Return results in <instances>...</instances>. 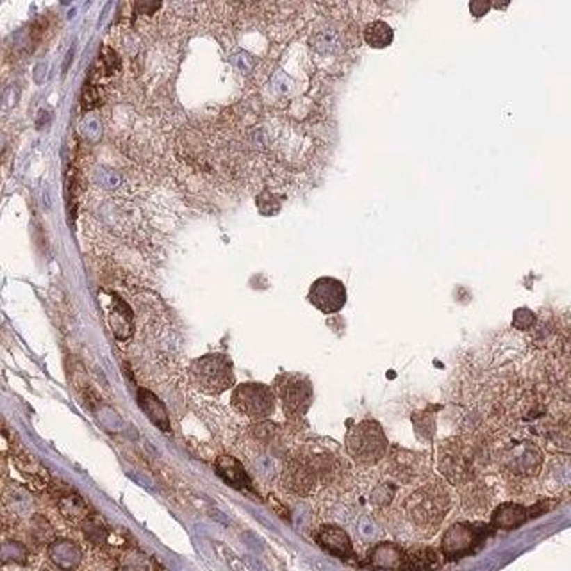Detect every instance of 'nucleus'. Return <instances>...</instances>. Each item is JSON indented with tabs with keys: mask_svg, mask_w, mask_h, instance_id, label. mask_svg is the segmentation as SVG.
Here are the masks:
<instances>
[{
	"mask_svg": "<svg viewBox=\"0 0 571 571\" xmlns=\"http://www.w3.org/2000/svg\"><path fill=\"white\" fill-rule=\"evenodd\" d=\"M395 33L391 29V25L383 20H375L366 25L364 29V42L371 49H386L393 43Z\"/></svg>",
	"mask_w": 571,
	"mask_h": 571,
	"instance_id": "20",
	"label": "nucleus"
},
{
	"mask_svg": "<svg viewBox=\"0 0 571 571\" xmlns=\"http://www.w3.org/2000/svg\"><path fill=\"white\" fill-rule=\"evenodd\" d=\"M488 460V450L478 441L456 436L437 444V469L448 484L457 488H463L468 482L481 477Z\"/></svg>",
	"mask_w": 571,
	"mask_h": 571,
	"instance_id": "1",
	"label": "nucleus"
},
{
	"mask_svg": "<svg viewBox=\"0 0 571 571\" xmlns=\"http://www.w3.org/2000/svg\"><path fill=\"white\" fill-rule=\"evenodd\" d=\"M214 469L218 473L220 477L227 482L229 485L236 489H252V482L248 478L247 472L243 468V465L239 463L236 457L230 456H222L216 459V465H214Z\"/></svg>",
	"mask_w": 571,
	"mask_h": 571,
	"instance_id": "16",
	"label": "nucleus"
},
{
	"mask_svg": "<svg viewBox=\"0 0 571 571\" xmlns=\"http://www.w3.org/2000/svg\"><path fill=\"white\" fill-rule=\"evenodd\" d=\"M25 548L18 542H4L0 545V563H24Z\"/></svg>",
	"mask_w": 571,
	"mask_h": 571,
	"instance_id": "24",
	"label": "nucleus"
},
{
	"mask_svg": "<svg viewBox=\"0 0 571 571\" xmlns=\"http://www.w3.org/2000/svg\"><path fill=\"white\" fill-rule=\"evenodd\" d=\"M273 393L282 403L284 415L293 421H298L307 415V411L311 409L312 399H314L311 380L298 373L279 375L275 378Z\"/></svg>",
	"mask_w": 571,
	"mask_h": 571,
	"instance_id": "6",
	"label": "nucleus"
},
{
	"mask_svg": "<svg viewBox=\"0 0 571 571\" xmlns=\"http://www.w3.org/2000/svg\"><path fill=\"white\" fill-rule=\"evenodd\" d=\"M498 468L509 481L523 482L538 477L545 463L541 448L530 441L509 443L498 450Z\"/></svg>",
	"mask_w": 571,
	"mask_h": 571,
	"instance_id": "5",
	"label": "nucleus"
},
{
	"mask_svg": "<svg viewBox=\"0 0 571 571\" xmlns=\"http://www.w3.org/2000/svg\"><path fill=\"white\" fill-rule=\"evenodd\" d=\"M489 526L484 523L460 522L448 526L441 539V555L448 561H459L475 554L484 545Z\"/></svg>",
	"mask_w": 571,
	"mask_h": 571,
	"instance_id": "8",
	"label": "nucleus"
},
{
	"mask_svg": "<svg viewBox=\"0 0 571 571\" xmlns=\"http://www.w3.org/2000/svg\"><path fill=\"white\" fill-rule=\"evenodd\" d=\"M115 311L109 314V325L115 330V336L120 337V339H127L132 332V318L131 312H129V307L124 304V302L115 300Z\"/></svg>",
	"mask_w": 571,
	"mask_h": 571,
	"instance_id": "21",
	"label": "nucleus"
},
{
	"mask_svg": "<svg viewBox=\"0 0 571 571\" xmlns=\"http://www.w3.org/2000/svg\"><path fill=\"white\" fill-rule=\"evenodd\" d=\"M405 550L395 542H378L370 552V564L377 570L405 571Z\"/></svg>",
	"mask_w": 571,
	"mask_h": 571,
	"instance_id": "14",
	"label": "nucleus"
},
{
	"mask_svg": "<svg viewBox=\"0 0 571 571\" xmlns=\"http://www.w3.org/2000/svg\"><path fill=\"white\" fill-rule=\"evenodd\" d=\"M84 534H86V538L93 542H102L104 539H106V530H104V526L97 522L84 523Z\"/></svg>",
	"mask_w": 571,
	"mask_h": 571,
	"instance_id": "26",
	"label": "nucleus"
},
{
	"mask_svg": "<svg viewBox=\"0 0 571 571\" xmlns=\"http://www.w3.org/2000/svg\"><path fill=\"white\" fill-rule=\"evenodd\" d=\"M384 473L400 484H411L431 473V456L395 444L384 457Z\"/></svg>",
	"mask_w": 571,
	"mask_h": 571,
	"instance_id": "9",
	"label": "nucleus"
},
{
	"mask_svg": "<svg viewBox=\"0 0 571 571\" xmlns=\"http://www.w3.org/2000/svg\"><path fill=\"white\" fill-rule=\"evenodd\" d=\"M42 571H59V568H56V566H45Z\"/></svg>",
	"mask_w": 571,
	"mask_h": 571,
	"instance_id": "27",
	"label": "nucleus"
},
{
	"mask_svg": "<svg viewBox=\"0 0 571 571\" xmlns=\"http://www.w3.org/2000/svg\"><path fill=\"white\" fill-rule=\"evenodd\" d=\"M309 302L323 314L339 312L346 304V286L334 277H320L311 284Z\"/></svg>",
	"mask_w": 571,
	"mask_h": 571,
	"instance_id": "11",
	"label": "nucleus"
},
{
	"mask_svg": "<svg viewBox=\"0 0 571 571\" xmlns=\"http://www.w3.org/2000/svg\"><path fill=\"white\" fill-rule=\"evenodd\" d=\"M526 520H529L526 507L514 504V501H506L491 514V526L494 530H514L522 526Z\"/></svg>",
	"mask_w": 571,
	"mask_h": 571,
	"instance_id": "15",
	"label": "nucleus"
},
{
	"mask_svg": "<svg viewBox=\"0 0 571 571\" xmlns=\"http://www.w3.org/2000/svg\"><path fill=\"white\" fill-rule=\"evenodd\" d=\"M389 450L386 432L377 419H361L350 425L345 436V452L353 465L371 468L383 463Z\"/></svg>",
	"mask_w": 571,
	"mask_h": 571,
	"instance_id": "3",
	"label": "nucleus"
},
{
	"mask_svg": "<svg viewBox=\"0 0 571 571\" xmlns=\"http://www.w3.org/2000/svg\"><path fill=\"white\" fill-rule=\"evenodd\" d=\"M452 507V497L447 482L431 478L407 494L403 513L415 529L432 534L440 529L444 516Z\"/></svg>",
	"mask_w": 571,
	"mask_h": 571,
	"instance_id": "2",
	"label": "nucleus"
},
{
	"mask_svg": "<svg viewBox=\"0 0 571 571\" xmlns=\"http://www.w3.org/2000/svg\"><path fill=\"white\" fill-rule=\"evenodd\" d=\"M320 473H318L316 453H298L289 457L282 469V488L298 497H307L316 489Z\"/></svg>",
	"mask_w": 571,
	"mask_h": 571,
	"instance_id": "10",
	"label": "nucleus"
},
{
	"mask_svg": "<svg viewBox=\"0 0 571 571\" xmlns=\"http://www.w3.org/2000/svg\"><path fill=\"white\" fill-rule=\"evenodd\" d=\"M59 507H61L63 514H65L66 518H70V520H81V518H84V514H86V504L83 501V498L77 497L75 493L61 498Z\"/></svg>",
	"mask_w": 571,
	"mask_h": 571,
	"instance_id": "22",
	"label": "nucleus"
},
{
	"mask_svg": "<svg viewBox=\"0 0 571 571\" xmlns=\"http://www.w3.org/2000/svg\"><path fill=\"white\" fill-rule=\"evenodd\" d=\"M49 557L59 570H74L81 563V550L70 539H58L49 548Z\"/></svg>",
	"mask_w": 571,
	"mask_h": 571,
	"instance_id": "18",
	"label": "nucleus"
},
{
	"mask_svg": "<svg viewBox=\"0 0 571 571\" xmlns=\"http://www.w3.org/2000/svg\"><path fill=\"white\" fill-rule=\"evenodd\" d=\"M460 489H463L460 500H463V507H465L466 513L482 514L489 509L493 494H491V488L485 482V478L477 477L475 481L468 482V484H465Z\"/></svg>",
	"mask_w": 571,
	"mask_h": 571,
	"instance_id": "13",
	"label": "nucleus"
},
{
	"mask_svg": "<svg viewBox=\"0 0 571 571\" xmlns=\"http://www.w3.org/2000/svg\"><path fill=\"white\" fill-rule=\"evenodd\" d=\"M405 571H440L443 555L431 547H415L405 550Z\"/></svg>",
	"mask_w": 571,
	"mask_h": 571,
	"instance_id": "17",
	"label": "nucleus"
},
{
	"mask_svg": "<svg viewBox=\"0 0 571 571\" xmlns=\"http://www.w3.org/2000/svg\"><path fill=\"white\" fill-rule=\"evenodd\" d=\"M230 405L239 415L254 421L270 418L275 412L277 396L270 386L261 383H243L234 387L230 396Z\"/></svg>",
	"mask_w": 571,
	"mask_h": 571,
	"instance_id": "7",
	"label": "nucleus"
},
{
	"mask_svg": "<svg viewBox=\"0 0 571 571\" xmlns=\"http://www.w3.org/2000/svg\"><path fill=\"white\" fill-rule=\"evenodd\" d=\"M122 570L124 571H156V564L148 559L147 555L140 552H131L122 561Z\"/></svg>",
	"mask_w": 571,
	"mask_h": 571,
	"instance_id": "23",
	"label": "nucleus"
},
{
	"mask_svg": "<svg viewBox=\"0 0 571 571\" xmlns=\"http://www.w3.org/2000/svg\"><path fill=\"white\" fill-rule=\"evenodd\" d=\"M138 403H140L145 415L148 416V419H150L156 427L163 428V431H168V415H166L165 411V405L159 402V399H157L156 395H152V393L147 389H140V393H138Z\"/></svg>",
	"mask_w": 571,
	"mask_h": 571,
	"instance_id": "19",
	"label": "nucleus"
},
{
	"mask_svg": "<svg viewBox=\"0 0 571 571\" xmlns=\"http://www.w3.org/2000/svg\"><path fill=\"white\" fill-rule=\"evenodd\" d=\"M534 320H536L534 312L529 311V309H525V307L518 309V311L514 312V316H513L514 327H518L520 330H526V329H529L530 325L534 323Z\"/></svg>",
	"mask_w": 571,
	"mask_h": 571,
	"instance_id": "25",
	"label": "nucleus"
},
{
	"mask_svg": "<svg viewBox=\"0 0 571 571\" xmlns=\"http://www.w3.org/2000/svg\"><path fill=\"white\" fill-rule=\"evenodd\" d=\"M189 380L204 395H222L236 384L234 364L225 353H206L191 361Z\"/></svg>",
	"mask_w": 571,
	"mask_h": 571,
	"instance_id": "4",
	"label": "nucleus"
},
{
	"mask_svg": "<svg viewBox=\"0 0 571 571\" xmlns=\"http://www.w3.org/2000/svg\"><path fill=\"white\" fill-rule=\"evenodd\" d=\"M316 541L325 552L339 559H353V547L348 534L336 525H323L316 532Z\"/></svg>",
	"mask_w": 571,
	"mask_h": 571,
	"instance_id": "12",
	"label": "nucleus"
}]
</instances>
